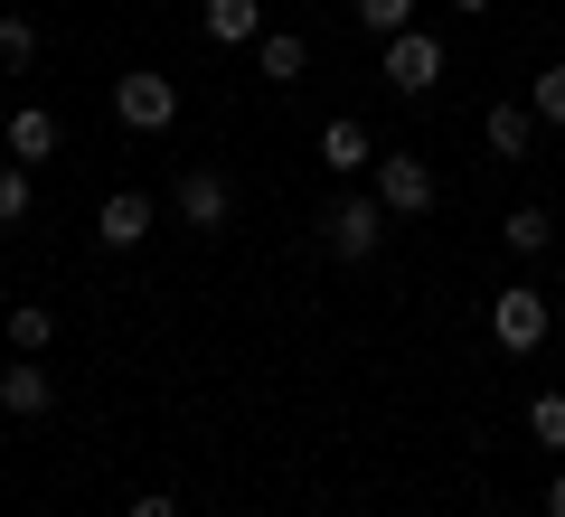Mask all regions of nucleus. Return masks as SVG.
<instances>
[{
    "label": "nucleus",
    "instance_id": "obj_1",
    "mask_svg": "<svg viewBox=\"0 0 565 517\" xmlns=\"http://www.w3.org/2000/svg\"><path fill=\"white\" fill-rule=\"evenodd\" d=\"M114 114H122V132H170L180 122V76H161V66L114 76Z\"/></svg>",
    "mask_w": 565,
    "mask_h": 517
},
{
    "label": "nucleus",
    "instance_id": "obj_2",
    "mask_svg": "<svg viewBox=\"0 0 565 517\" xmlns=\"http://www.w3.org/2000/svg\"><path fill=\"white\" fill-rule=\"evenodd\" d=\"M321 245H330L340 263H367V255L386 245V198H377V189H367V198H340V207L321 217Z\"/></svg>",
    "mask_w": 565,
    "mask_h": 517
},
{
    "label": "nucleus",
    "instance_id": "obj_3",
    "mask_svg": "<svg viewBox=\"0 0 565 517\" xmlns=\"http://www.w3.org/2000/svg\"><path fill=\"white\" fill-rule=\"evenodd\" d=\"M377 76L396 85V95H434V76H444V39H434V29H396Z\"/></svg>",
    "mask_w": 565,
    "mask_h": 517
},
{
    "label": "nucleus",
    "instance_id": "obj_4",
    "mask_svg": "<svg viewBox=\"0 0 565 517\" xmlns=\"http://www.w3.org/2000/svg\"><path fill=\"white\" fill-rule=\"evenodd\" d=\"M490 338H500V348H537L546 338V292L537 282H509V292L490 301Z\"/></svg>",
    "mask_w": 565,
    "mask_h": 517
},
{
    "label": "nucleus",
    "instance_id": "obj_5",
    "mask_svg": "<svg viewBox=\"0 0 565 517\" xmlns=\"http://www.w3.org/2000/svg\"><path fill=\"white\" fill-rule=\"evenodd\" d=\"M377 198H386V217H424V207H434V170H424L415 151H386L377 160Z\"/></svg>",
    "mask_w": 565,
    "mask_h": 517
},
{
    "label": "nucleus",
    "instance_id": "obj_6",
    "mask_svg": "<svg viewBox=\"0 0 565 517\" xmlns=\"http://www.w3.org/2000/svg\"><path fill=\"white\" fill-rule=\"evenodd\" d=\"M151 226H161V207L141 198V189H114V198H104V207H95V236H104V245H114V255H132V245H141V236H151Z\"/></svg>",
    "mask_w": 565,
    "mask_h": 517
},
{
    "label": "nucleus",
    "instance_id": "obj_7",
    "mask_svg": "<svg viewBox=\"0 0 565 517\" xmlns=\"http://www.w3.org/2000/svg\"><path fill=\"white\" fill-rule=\"evenodd\" d=\"M226 217H236V189H226V170H189V180H180V226L217 236Z\"/></svg>",
    "mask_w": 565,
    "mask_h": 517
},
{
    "label": "nucleus",
    "instance_id": "obj_8",
    "mask_svg": "<svg viewBox=\"0 0 565 517\" xmlns=\"http://www.w3.org/2000/svg\"><path fill=\"white\" fill-rule=\"evenodd\" d=\"M47 405H57V386H47L29 358H10V377H0V414H10V423H29V414H47Z\"/></svg>",
    "mask_w": 565,
    "mask_h": 517
},
{
    "label": "nucleus",
    "instance_id": "obj_9",
    "mask_svg": "<svg viewBox=\"0 0 565 517\" xmlns=\"http://www.w3.org/2000/svg\"><path fill=\"white\" fill-rule=\"evenodd\" d=\"M47 151H57V114H47V104H20V114H10V160L39 170Z\"/></svg>",
    "mask_w": 565,
    "mask_h": 517
},
{
    "label": "nucleus",
    "instance_id": "obj_10",
    "mask_svg": "<svg viewBox=\"0 0 565 517\" xmlns=\"http://www.w3.org/2000/svg\"><path fill=\"white\" fill-rule=\"evenodd\" d=\"M481 141H490V160H527L537 151V114H527V104H500V114L481 122Z\"/></svg>",
    "mask_w": 565,
    "mask_h": 517
},
{
    "label": "nucleus",
    "instance_id": "obj_11",
    "mask_svg": "<svg viewBox=\"0 0 565 517\" xmlns=\"http://www.w3.org/2000/svg\"><path fill=\"white\" fill-rule=\"evenodd\" d=\"M199 20H207L217 47H245V39H264V0H207Z\"/></svg>",
    "mask_w": 565,
    "mask_h": 517
},
{
    "label": "nucleus",
    "instance_id": "obj_12",
    "mask_svg": "<svg viewBox=\"0 0 565 517\" xmlns=\"http://www.w3.org/2000/svg\"><path fill=\"white\" fill-rule=\"evenodd\" d=\"M367 160H377V151H367V132H359V122H330V132H321V170H340V180H359V170H367Z\"/></svg>",
    "mask_w": 565,
    "mask_h": 517
},
{
    "label": "nucleus",
    "instance_id": "obj_13",
    "mask_svg": "<svg viewBox=\"0 0 565 517\" xmlns=\"http://www.w3.org/2000/svg\"><path fill=\"white\" fill-rule=\"evenodd\" d=\"M255 66H264V85H292L311 66V47L292 39V29H274V39H255Z\"/></svg>",
    "mask_w": 565,
    "mask_h": 517
},
{
    "label": "nucleus",
    "instance_id": "obj_14",
    "mask_svg": "<svg viewBox=\"0 0 565 517\" xmlns=\"http://www.w3.org/2000/svg\"><path fill=\"white\" fill-rule=\"evenodd\" d=\"M47 338H57V311H39V301H10V348H20V358H39Z\"/></svg>",
    "mask_w": 565,
    "mask_h": 517
},
{
    "label": "nucleus",
    "instance_id": "obj_15",
    "mask_svg": "<svg viewBox=\"0 0 565 517\" xmlns=\"http://www.w3.org/2000/svg\"><path fill=\"white\" fill-rule=\"evenodd\" d=\"M546 236H556V226H546V207H509V226H500L509 255H546Z\"/></svg>",
    "mask_w": 565,
    "mask_h": 517
},
{
    "label": "nucleus",
    "instance_id": "obj_16",
    "mask_svg": "<svg viewBox=\"0 0 565 517\" xmlns=\"http://www.w3.org/2000/svg\"><path fill=\"white\" fill-rule=\"evenodd\" d=\"M349 10H359L367 39H396V29H415V0H349Z\"/></svg>",
    "mask_w": 565,
    "mask_h": 517
},
{
    "label": "nucleus",
    "instance_id": "obj_17",
    "mask_svg": "<svg viewBox=\"0 0 565 517\" xmlns=\"http://www.w3.org/2000/svg\"><path fill=\"white\" fill-rule=\"evenodd\" d=\"M527 433L546 442V452H565V396L546 386V396H527Z\"/></svg>",
    "mask_w": 565,
    "mask_h": 517
},
{
    "label": "nucleus",
    "instance_id": "obj_18",
    "mask_svg": "<svg viewBox=\"0 0 565 517\" xmlns=\"http://www.w3.org/2000/svg\"><path fill=\"white\" fill-rule=\"evenodd\" d=\"M527 114H537L546 132H556V122H565V66H546V76L527 85Z\"/></svg>",
    "mask_w": 565,
    "mask_h": 517
},
{
    "label": "nucleus",
    "instance_id": "obj_19",
    "mask_svg": "<svg viewBox=\"0 0 565 517\" xmlns=\"http://www.w3.org/2000/svg\"><path fill=\"white\" fill-rule=\"evenodd\" d=\"M29 57H39V20L10 10V20H0V66H29Z\"/></svg>",
    "mask_w": 565,
    "mask_h": 517
},
{
    "label": "nucleus",
    "instance_id": "obj_20",
    "mask_svg": "<svg viewBox=\"0 0 565 517\" xmlns=\"http://www.w3.org/2000/svg\"><path fill=\"white\" fill-rule=\"evenodd\" d=\"M20 217H29V170L0 160V226H20Z\"/></svg>",
    "mask_w": 565,
    "mask_h": 517
},
{
    "label": "nucleus",
    "instance_id": "obj_21",
    "mask_svg": "<svg viewBox=\"0 0 565 517\" xmlns=\"http://www.w3.org/2000/svg\"><path fill=\"white\" fill-rule=\"evenodd\" d=\"M122 517H180V508H170V498L151 489V498H132V508H122Z\"/></svg>",
    "mask_w": 565,
    "mask_h": 517
},
{
    "label": "nucleus",
    "instance_id": "obj_22",
    "mask_svg": "<svg viewBox=\"0 0 565 517\" xmlns=\"http://www.w3.org/2000/svg\"><path fill=\"white\" fill-rule=\"evenodd\" d=\"M546 517H565V471H556V480H546Z\"/></svg>",
    "mask_w": 565,
    "mask_h": 517
},
{
    "label": "nucleus",
    "instance_id": "obj_23",
    "mask_svg": "<svg viewBox=\"0 0 565 517\" xmlns=\"http://www.w3.org/2000/svg\"><path fill=\"white\" fill-rule=\"evenodd\" d=\"M452 10H462V20H481V10H490V0H452Z\"/></svg>",
    "mask_w": 565,
    "mask_h": 517
}]
</instances>
